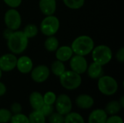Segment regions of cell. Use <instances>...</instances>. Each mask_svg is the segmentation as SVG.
<instances>
[{
    "instance_id": "1",
    "label": "cell",
    "mask_w": 124,
    "mask_h": 123,
    "mask_svg": "<svg viewBox=\"0 0 124 123\" xmlns=\"http://www.w3.org/2000/svg\"><path fill=\"white\" fill-rule=\"evenodd\" d=\"M7 47L9 51L14 54H20L25 51L28 45V38L23 30H15L9 37Z\"/></svg>"
},
{
    "instance_id": "2",
    "label": "cell",
    "mask_w": 124,
    "mask_h": 123,
    "mask_svg": "<svg viewBox=\"0 0 124 123\" xmlns=\"http://www.w3.org/2000/svg\"><path fill=\"white\" fill-rule=\"evenodd\" d=\"M70 47L73 54L85 57L92 52L94 47V42L89 36L82 35L73 40Z\"/></svg>"
},
{
    "instance_id": "3",
    "label": "cell",
    "mask_w": 124,
    "mask_h": 123,
    "mask_svg": "<svg viewBox=\"0 0 124 123\" xmlns=\"http://www.w3.org/2000/svg\"><path fill=\"white\" fill-rule=\"evenodd\" d=\"M59 78L60 85L66 90H76L82 83L81 75L72 70H65Z\"/></svg>"
},
{
    "instance_id": "4",
    "label": "cell",
    "mask_w": 124,
    "mask_h": 123,
    "mask_svg": "<svg viewBox=\"0 0 124 123\" xmlns=\"http://www.w3.org/2000/svg\"><path fill=\"white\" fill-rule=\"evenodd\" d=\"M91 53L93 62L102 66L108 64L113 58L111 49L108 46L103 44L94 46Z\"/></svg>"
},
{
    "instance_id": "5",
    "label": "cell",
    "mask_w": 124,
    "mask_h": 123,
    "mask_svg": "<svg viewBox=\"0 0 124 123\" xmlns=\"http://www.w3.org/2000/svg\"><path fill=\"white\" fill-rule=\"evenodd\" d=\"M98 90L105 96L114 95L118 89V84L116 80L110 75H102L98 78Z\"/></svg>"
},
{
    "instance_id": "6",
    "label": "cell",
    "mask_w": 124,
    "mask_h": 123,
    "mask_svg": "<svg viewBox=\"0 0 124 123\" xmlns=\"http://www.w3.org/2000/svg\"><path fill=\"white\" fill-rule=\"evenodd\" d=\"M60 22L59 19L52 15L46 16L40 24V30L46 36H54L60 29Z\"/></svg>"
},
{
    "instance_id": "7",
    "label": "cell",
    "mask_w": 124,
    "mask_h": 123,
    "mask_svg": "<svg viewBox=\"0 0 124 123\" xmlns=\"http://www.w3.org/2000/svg\"><path fill=\"white\" fill-rule=\"evenodd\" d=\"M4 23L7 28L15 31L21 26L22 18L20 12L14 8H10L4 14Z\"/></svg>"
},
{
    "instance_id": "8",
    "label": "cell",
    "mask_w": 124,
    "mask_h": 123,
    "mask_svg": "<svg viewBox=\"0 0 124 123\" xmlns=\"http://www.w3.org/2000/svg\"><path fill=\"white\" fill-rule=\"evenodd\" d=\"M54 108L57 112L65 116L72 111L73 104L71 99L67 94H60L58 96H57L56 101L54 102Z\"/></svg>"
},
{
    "instance_id": "9",
    "label": "cell",
    "mask_w": 124,
    "mask_h": 123,
    "mask_svg": "<svg viewBox=\"0 0 124 123\" xmlns=\"http://www.w3.org/2000/svg\"><path fill=\"white\" fill-rule=\"evenodd\" d=\"M50 75V69L45 65H39L33 68L31 71V79L37 83H41L45 82Z\"/></svg>"
},
{
    "instance_id": "10",
    "label": "cell",
    "mask_w": 124,
    "mask_h": 123,
    "mask_svg": "<svg viewBox=\"0 0 124 123\" xmlns=\"http://www.w3.org/2000/svg\"><path fill=\"white\" fill-rule=\"evenodd\" d=\"M70 67L72 71L81 75L86 72L88 67V62L84 56L73 55L70 59Z\"/></svg>"
},
{
    "instance_id": "11",
    "label": "cell",
    "mask_w": 124,
    "mask_h": 123,
    "mask_svg": "<svg viewBox=\"0 0 124 123\" xmlns=\"http://www.w3.org/2000/svg\"><path fill=\"white\" fill-rule=\"evenodd\" d=\"M17 57L12 53L4 54L0 57V69L2 72H10L16 67Z\"/></svg>"
},
{
    "instance_id": "12",
    "label": "cell",
    "mask_w": 124,
    "mask_h": 123,
    "mask_svg": "<svg viewBox=\"0 0 124 123\" xmlns=\"http://www.w3.org/2000/svg\"><path fill=\"white\" fill-rule=\"evenodd\" d=\"M16 68L22 74H28L33 68V61L28 56H21L17 59Z\"/></svg>"
},
{
    "instance_id": "13",
    "label": "cell",
    "mask_w": 124,
    "mask_h": 123,
    "mask_svg": "<svg viewBox=\"0 0 124 123\" xmlns=\"http://www.w3.org/2000/svg\"><path fill=\"white\" fill-rule=\"evenodd\" d=\"M39 9L45 16L52 15L57 9L56 0H39Z\"/></svg>"
},
{
    "instance_id": "14",
    "label": "cell",
    "mask_w": 124,
    "mask_h": 123,
    "mask_svg": "<svg viewBox=\"0 0 124 123\" xmlns=\"http://www.w3.org/2000/svg\"><path fill=\"white\" fill-rule=\"evenodd\" d=\"M76 105L81 109H89L92 108L94 104V100L92 96L89 94H80L75 100Z\"/></svg>"
},
{
    "instance_id": "15",
    "label": "cell",
    "mask_w": 124,
    "mask_h": 123,
    "mask_svg": "<svg viewBox=\"0 0 124 123\" xmlns=\"http://www.w3.org/2000/svg\"><path fill=\"white\" fill-rule=\"evenodd\" d=\"M73 55V51L71 47L69 46H59L57 49L55 51L56 59L63 62L69 61Z\"/></svg>"
},
{
    "instance_id": "16",
    "label": "cell",
    "mask_w": 124,
    "mask_h": 123,
    "mask_svg": "<svg viewBox=\"0 0 124 123\" xmlns=\"http://www.w3.org/2000/svg\"><path fill=\"white\" fill-rule=\"evenodd\" d=\"M107 118L108 114L104 109H97L90 113L88 117V123H105Z\"/></svg>"
},
{
    "instance_id": "17",
    "label": "cell",
    "mask_w": 124,
    "mask_h": 123,
    "mask_svg": "<svg viewBox=\"0 0 124 123\" xmlns=\"http://www.w3.org/2000/svg\"><path fill=\"white\" fill-rule=\"evenodd\" d=\"M29 104L33 110H40L44 105L43 95L39 91H33L29 96Z\"/></svg>"
},
{
    "instance_id": "18",
    "label": "cell",
    "mask_w": 124,
    "mask_h": 123,
    "mask_svg": "<svg viewBox=\"0 0 124 123\" xmlns=\"http://www.w3.org/2000/svg\"><path fill=\"white\" fill-rule=\"evenodd\" d=\"M86 72L90 78L98 79L103 75V66L93 62L88 65Z\"/></svg>"
},
{
    "instance_id": "19",
    "label": "cell",
    "mask_w": 124,
    "mask_h": 123,
    "mask_svg": "<svg viewBox=\"0 0 124 123\" xmlns=\"http://www.w3.org/2000/svg\"><path fill=\"white\" fill-rule=\"evenodd\" d=\"M121 109H122V107H121V104H119V101H116V100H113L106 104L104 110L108 114V115H117L118 113H119L121 112Z\"/></svg>"
},
{
    "instance_id": "20",
    "label": "cell",
    "mask_w": 124,
    "mask_h": 123,
    "mask_svg": "<svg viewBox=\"0 0 124 123\" xmlns=\"http://www.w3.org/2000/svg\"><path fill=\"white\" fill-rule=\"evenodd\" d=\"M59 47V41L58 39L54 36H47L46 39L44 41V48L50 52L55 51Z\"/></svg>"
},
{
    "instance_id": "21",
    "label": "cell",
    "mask_w": 124,
    "mask_h": 123,
    "mask_svg": "<svg viewBox=\"0 0 124 123\" xmlns=\"http://www.w3.org/2000/svg\"><path fill=\"white\" fill-rule=\"evenodd\" d=\"M66 70L65 65L63 62H61L60 60H55L54 61L50 67V71L56 76L60 77L65 71Z\"/></svg>"
},
{
    "instance_id": "22",
    "label": "cell",
    "mask_w": 124,
    "mask_h": 123,
    "mask_svg": "<svg viewBox=\"0 0 124 123\" xmlns=\"http://www.w3.org/2000/svg\"><path fill=\"white\" fill-rule=\"evenodd\" d=\"M28 117L29 123H46V117L40 110H33Z\"/></svg>"
},
{
    "instance_id": "23",
    "label": "cell",
    "mask_w": 124,
    "mask_h": 123,
    "mask_svg": "<svg viewBox=\"0 0 124 123\" xmlns=\"http://www.w3.org/2000/svg\"><path fill=\"white\" fill-rule=\"evenodd\" d=\"M64 123H85V120L79 113L70 112L65 116Z\"/></svg>"
},
{
    "instance_id": "24",
    "label": "cell",
    "mask_w": 124,
    "mask_h": 123,
    "mask_svg": "<svg viewBox=\"0 0 124 123\" xmlns=\"http://www.w3.org/2000/svg\"><path fill=\"white\" fill-rule=\"evenodd\" d=\"M23 32L28 39L33 38L37 36V34L39 33V28L35 24L29 23L25 26Z\"/></svg>"
},
{
    "instance_id": "25",
    "label": "cell",
    "mask_w": 124,
    "mask_h": 123,
    "mask_svg": "<svg viewBox=\"0 0 124 123\" xmlns=\"http://www.w3.org/2000/svg\"><path fill=\"white\" fill-rule=\"evenodd\" d=\"M64 4L69 9H78L81 8L85 3V0H62Z\"/></svg>"
},
{
    "instance_id": "26",
    "label": "cell",
    "mask_w": 124,
    "mask_h": 123,
    "mask_svg": "<svg viewBox=\"0 0 124 123\" xmlns=\"http://www.w3.org/2000/svg\"><path fill=\"white\" fill-rule=\"evenodd\" d=\"M10 123H29L28 121V117L24 115L21 113L19 114H15V115H12L11 119H10Z\"/></svg>"
},
{
    "instance_id": "27",
    "label": "cell",
    "mask_w": 124,
    "mask_h": 123,
    "mask_svg": "<svg viewBox=\"0 0 124 123\" xmlns=\"http://www.w3.org/2000/svg\"><path fill=\"white\" fill-rule=\"evenodd\" d=\"M12 116L10 110L1 108L0 109V123H8L10 121V119Z\"/></svg>"
},
{
    "instance_id": "28",
    "label": "cell",
    "mask_w": 124,
    "mask_h": 123,
    "mask_svg": "<svg viewBox=\"0 0 124 123\" xmlns=\"http://www.w3.org/2000/svg\"><path fill=\"white\" fill-rule=\"evenodd\" d=\"M56 99H57V96L55 93H54L53 91H47L43 96L44 102L46 104L54 105L56 101Z\"/></svg>"
},
{
    "instance_id": "29",
    "label": "cell",
    "mask_w": 124,
    "mask_h": 123,
    "mask_svg": "<svg viewBox=\"0 0 124 123\" xmlns=\"http://www.w3.org/2000/svg\"><path fill=\"white\" fill-rule=\"evenodd\" d=\"M49 123H64L65 116L58 112H53L49 117Z\"/></svg>"
},
{
    "instance_id": "30",
    "label": "cell",
    "mask_w": 124,
    "mask_h": 123,
    "mask_svg": "<svg viewBox=\"0 0 124 123\" xmlns=\"http://www.w3.org/2000/svg\"><path fill=\"white\" fill-rule=\"evenodd\" d=\"M40 111L43 113V115L46 117H48L51 114H52L54 112V107L53 105L44 104V105L40 109Z\"/></svg>"
},
{
    "instance_id": "31",
    "label": "cell",
    "mask_w": 124,
    "mask_h": 123,
    "mask_svg": "<svg viewBox=\"0 0 124 123\" xmlns=\"http://www.w3.org/2000/svg\"><path fill=\"white\" fill-rule=\"evenodd\" d=\"M22 110H23L22 105L18 102H14L10 106V112H12V115L21 113Z\"/></svg>"
},
{
    "instance_id": "32",
    "label": "cell",
    "mask_w": 124,
    "mask_h": 123,
    "mask_svg": "<svg viewBox=\"0 0 124 123\" xmlns=\"http://www.w3.org/2000/svg\"><path fill=\"white\" fill-rule=\"evenodd\" d=\"M3 1L8 7L14 9H16L18 7H20V5L22 3V0H3Z\"/></svg>"
},
{
    "instance_id": "33",
    "label": "cell",
    "mask_w": 124,
    "mask_h": 123,
    "mask_svg": "<svg viewBox=\"0 0 124 123\" xmlns=\"http://www.w3.org/2000/svg\"><path fill=\"white\" fill-rule=\"evenodd\" d=\"M105 123H124V120L121 117L115 115H110V117H108Z\"/></svg>"
},
{
    "instance_id": "34",
    "label": "cell",
    "mask_w": 124,
    "mask_h": 123,
    "mask_svg": "<svg viewBox=\"0 0 124 123\" xmlns=\"http://www.w3.org/2000/svg\"><path fill=\"white\" fill-rule=\"evenodd\" d=\"M116 59L120 62H124V48L121 47V49H119L116 54Z\"/></svg>"
},
{
    "instance_id": "35",
    "label": "cell",
    "mask_w": 124,
    "mask_h": 123,
    "mask_svg": "<svg viewBox=\"0 0 124 123\" xmlns=\"http://www.w3.org/2000/svg\"><path fill=\"white\" fill-rule=\"evenodd\" d=\"M7 92V87L4 83L0 81V96H4Z\"/></svg>"
},
{
    "instance_id": "36",
    "label": "cell",
    "mask_w": 124,
    "mask_h": 123,
    "mask_svg": "<svg viewBox=\"0 0 124 123\" xmlns=\"http://www.w3.org/2000/svg\"><path fill=\"white\" fill-rule=\"evenodd\" d=\"M12 32H13V30H10V29H9V28H7V29L3 33V35H4V38L7 40L9 38V37L11 36V34L12 33Z\"/></svg>"
},
{
    "instance_id": "37",
    "label": "cell",
    "mask_w": 124,
    "mask_h": 123,
    "mask_svg": "<svg viewBox=\"0 0 124 123\" xmlns=\"http://www.w3.org/2000/svg\"><path fill=\"white\" fill-rule=\"evenodd\" d=\"M119 101V104H121V107H122V109L124 107V96H122L121 97V99H120V100L118 101Z\"/></svg>"
},
{
    "instance_id": "38",
    "label": "cell",
    "mask_w": 124,
    "mask_h": 123,
    "mask_svg": "<svg viewBox=\"0 0 124 123\" xmlns=\"http://www.w3.org/2000/svg\"><path fill=\"white\" fill-rule=\"evenodd\" d=\"M1 77H2V71H1V69H0V79L1 78Z\"/></svg>"
}]
</instances>
